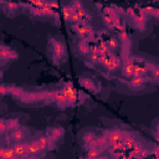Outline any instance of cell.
Masks as SVG:
<instances>
[{
	"label": "cell",
	"mask_w": 159,
	"mask_h": 159,
	"mask_svg": "<svg viewBox=\"0 0 159 159\" xmlns=\"http://www.w3.org/2000/svg\"><path fill=\"white\" fill-rule=\"evenodd\" d=\"M62 91H63V93L66 94V97H67V99H68V103H70V104H73V103H76V102H77V93H76V91H75V88H73L72 83L67 82V83L63 86Z\"/></svg>",
	"instance_id": "1"
},
{
	"label": "cell",
	"mask_w": 159,
	"mask_h": 159,
	"mask_svg": "<svg viewBox=\"0 0 159 159\" xmlns=\"http://www.w3.org/2000/svg\"><path fill=\"white\" fill-rule=\"evenodd\" d=\"M73 29H75V31H76L81 37H84V39L92 37V29H91L89 26H87L84 22H78V24H76V25L73 26Z\"/></svg>",
	"instance_id": "2"
},
{
	"label": "cell",
	"mask_w": 159,
	"mask_h": 159,
	"mask_svg": "<svg viewBox=\"0 0 159 159\" xmlns=\"http://www.w3.org/2000/svg\"><path fill=\"white\" fill-rule=\"evenodd\" d=\"M52 98H53V101L57 103V106H60V107H66V106H68L70 103H68V99H67V97H66V94L63 93V91H57V92H53L52 93Z\"/></svg>",
	"instance_id": "3"
},
{
	"label": "cell",
	"mask_w": 159,
	"mask_h": 159,
	"mask_svg": "<svg viewBox=\"0 0 159 159\" xmlns=\"http://www.w3.org/2000/svg\"><path fill=\"white\" fill-rule=\"evenodd\" d=\"M119 63H120L119 58H117V57H114V56H111L109 53L107 55V57H106V60H104V62H103V65H104L108 70H111V71H114L116 68H118V67H119Z\"/></svg>",
	"instance_id": "4"
},
{
	"label": "cell",
	"mask_w": 159,
	"mask_h": 159,
	"mask_svg": "<svg viewBox=\"0 0 159 159\" xmlns=\"http://www.w3.org/2000/svg\"><path fill=\"white\" fill-rule=\"evenodd\" d=\"M106 138L108 140V144H113L117 142H122L124 138V133L120 130H113V132H109Z\"/></svg>",
	"instance_id": "5"
},
{
	"label": "cell",
	"mask_w": 159,
	"mask_h": 159,
	"mask_svg": "<svg viewBox=\"0 0 159 159\" xmlns=\"http://www.w3.org/2000/svg\"><path fill=\"white\" fill-rule=\"evenodd\" d=\"M12 148H14V150H15V155H16V157H24V155L27 154V145H26V144L17 143V144H15Z\"/></svg>",
	"instance_id": "6"
},
{
	"label": "cell",
	"mask_w": 159,
	"mask_h": 159,
	"mask_svg": "<svg viewBox=\"0 0 159 159\" xmlns=\"http://www.w3.org/2000/svg\"><path fill=\"white\" fill-rule=\"evenodd\" d=\"M15 155L14 148H2L0 149V158L1 159H12Z\"/></svg>",
	"instance_id": "7"
},
{
	"label": "cell",
	"mask_w": 159,
	"mask_h": 159,
	"mask_svg": "<svg viewBox=\"0 0 159 159\" xmlns=\"http://www.w3.org/2000/svg\"><path fill=\"white\" fill-rule=\"evenodd\" d=\"M11 138L14 139V140H16V142H20V140H22L24 138H25V130L22 129V128H14L12 129V133H11Z\"/></svg>",
	"instance_id": "8"
},
{
	"label": "cell",
	"mask_w": 159,
	"mask_h": 159,
	"mask_svg": "<svg viewBox=\"0 0 159 159\" xmlns=\"http://www.w3.org/2000/svg\"><path fill=\"white\" fill-rule=\"evenodd\" d=\"M133 71H134V63L133 61H125L124 66H123V73L127 77L133 76Z\"/></svg>",
	"instance_id": "9"
},
{
	"label": "cell",
	"mask_w": 159,
	"mask_h": 159,
	"mask_svg": "<svg viewBox=\"0 0 159 159\" xmlns=\"http://www.w3.org/2000/svg\"><path fill=\"white\" fill-rule=\"evenodd\" d=\"M40 150H41V148H40L39 142H32V143L27 144V154L35 155V154H37Z\"/></svg>",
	"instance_id": "10"
},
{
	"label": "cell",
	"mask_w": 159,
	"mask_h": 159,
	"mask_svg": "<svg viewBox=\"0 0 159 159\" xmlns=\"http://www.w3.org/2000/svg\"><path fill=\"white\" fill-rule=\"evenodd\" d=\"M123 145H124V149H133L135 147V142L132 137H124L123 138Z\"/></svg>",
	"instance_id": "11"
},
{
	"label": "cell",
	"mask_w": 159,
	"mask_h": 159,
	"mask_svg": "<svg viewBox=\"0 0 159 159\" xmlns=\"http://www.w3.org/2000/svg\"><path fill=\"white\" fill-rule=\"evenodd\" d=\"M73 12H75L73 6H65V7L62 9V15H63V17H65L66 20H71V16H72Z\"/></svg>",
	"instance_id": "12"
},
{
	"label": "cell",
	"mask_w": 159,
	"mask_h": 159,
	"mask_svg": "<svg viewBox=\"0 0 159 159\" xmlns=\"http://www.w3.org/2000/svg\"><path fill=\"white\" fill-rule=\"evenodd\" d=\"M144 83V78L143 76H139V77H133V80L130 81V86L137 88V87H140L142 84Z\"/></svg>",
	"instance_id": "13"
},
{
	"label": "cell",
	"mask_w": 159,
	"mask_h": 159,
	"mask_svg": "<svg viewBox=\"0 0 159 159\" xmlns=\"http://www.w3.org/2000/svg\"><path fill=\"white\" fill-rule=\"evenodd\" d=\"M147 72V68L143 66H134V71H133V77H139L143 76Z\"/></svg>",
	"instance_id": "14"
},
{
	"label": "cell",
	"mask_w": 159,
	"mask_h": 159,
	"mask_svg": "<svg viewBox=\"0 0 159 159\" xmlns=\"http://www.w3.org/2000/svg\"><path fill=\"white\" fill-rule=\"evenodd\" d=\"M39 144H40V148H41V150H45L47 147H48V143H50V139H48V137H41L39 140Z\"/></svg>",
	"instance_id": "15"
},
{
	"label": "cell",
	"mask_w": 159,
	"mask_h": 159,
	"mask_svg": "<svg viewBox=\"0 0 159 159\" xmlns=\"http://www.w3.org/2000/svg\"><path fill=\"white\" fill-rule=\"evenodd\" d=\"M88 157H89V158H97V157H99V148H97V147L89 148Z\"/></svg>",
	"instance_id": "16"
},
{
	"label": "cell",
	"mask_w": 159,
	"mask_h": 159,
	"mask_svg": "<svg viewBox=\"0 0 159 159\" xmlns=\"http://www.w3.org/2000/svg\"><path fill=\"white\" fill-rule=\"evenodd\" d=\"M107 46H108L109 50H116L117 46H118V41L116 39H111V40L107 41Z\"/></svg>",
	"instance_id": "17"
},
{
	"label": "cell",
	"mask_w": 159,
	"mask_h": 159,
	"mask_svg": "<svg viewBox=\"0 0 159 159\" xmlns=\"http://www.w3.org/2000/svg\"><path fill=\"white\" fill-rule=\"evenodd\" d=\"M78 47H80V50H81V52H82V53H87V52H88V50H89V46L87 45V42H86V41H82V42L78 45Z\"/></svg>",
	"instance_id": "18"
},
{
	"label": "cell",
	"mask_w": 159,
	"mask_h": 159,
	"mask_svg": "<svg viewBox=\"0 0 159 159\" xmlns=\"http://www.w3.org/2000/svg\"><path fill=\"white\" fill-rule=\"evenodd\" d=\"M82 86L86 87L87 89H94V86L91 80H82Z\"/></svg>",
	"instance_id": "19"
},
{
	"label": "cell",
	"mask_w": 159,
	"mask_h": 159,
	"mask_svg": "<svg viewBox=\"0 0 159 159\" xmlns=\"http://www.w3.org/2000/svg\"><path fill=\"white\" fill-rule=\"evenodd\" d=\"M153 76H154L157 80H159V67H155V68L153 70Z\"/></svg>",
	"instance_id": "20"
},
{
	"label": "cell",
	"mask_w": 159,
	"mask_h": 159,
	"mask_svg": "<svg viewBox=\"0 0 159 159\" xmlns=\"http://www.w3.org/2000/svg\"><path fill=\"white\" fill-rule=\"evenodd\" d=\"M154 14H155V16H158V17H159V9H158V10H155V12H154Z\"/></svg>",
	"instance_id": "21"
},
{
	"label": "cell",
	"mask_w": 159,
	"mask_h": 159,
	"mask_svg": "<svg viewBox=\"0 0 159 159\" xmlns=\"http://www.w3.org/2000/svg\"><path fill=\"white\" fill-rule=\"evenodd\" d=\"M157 139H158V142H159V134H158V135H157Z\"/></svg>",
	"instance_id": "22"
}]
</instances>
